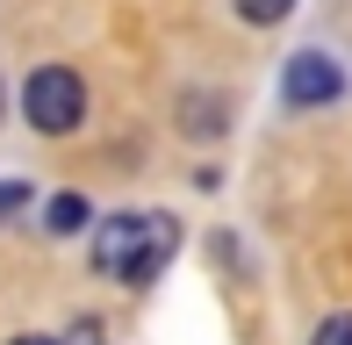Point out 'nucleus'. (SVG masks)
I'll list each match as a JSON object with an SVG mask.
<instances>
[{
	"instance_id": "obj_10",
	"label": "nucleus",
	"mask_w": 352,
	"mask_h": 345,
	"mask_svg": "<svg viewBox=\"0 0 352 345\" xmlns=\"http://www.w3.org/2000/svg\"><path fill=\"white\" fill-rule=\"evenodd\" d=\"M65 345H94V324H79V331H72V338H65Z\"/></svg>"
},
{
	"instance_id": "obj_1",
	"label": "nucleus",
	"mask_w": 352,
	"mask_h": 345,
	"mask_svg": "<svg viewBox=\"0 0 352 345\" xmlns=\"http://www.w3.org/2000/svg\"><path fill=\"white\" fill-rule=\"evenodd\" d=\"M173 245H180V223H173V216H108L101 238H94V266L130 280V288H151V280L166 274Z\"/></svg>"
},
{
	"instance_id": "obj_6",
	"label": "nucleus",
	"mask_w": 352,
	"mask_h": 345,
	"mask_svg": "<svg viewBox=\"0 0 352 345\" xmlns=\"http://www.w3.org/2000/svg\"><path fill=\"white\" fill-rule=\"evenodd\" d=\"M287 8H295V0H237V14H245L252 29H274V22H287Z\"/></svg>"
},
{
	"instance_id": "obj_4",
	"label": "nucleus",
	"mask_w": 352,
	"mask_h": 345,
	"mask_svg": "<svg viewBox=\"0 0 352 345\" xmlns=\"http://www.w3.org/2000/svg\"><path fill=\"white\" fill-rule=\"evenodd\" d=\"M223 122H230V115H223L216 93H187V115H180V130H187V137H216Z\"/></svg>"
},
{
	"instance_id": "obj_8",
	"label": "nucleus",
	"mask_w": 352,
	"mask_h": 345,
	"mask_svg": "<svg viewBox=\"0 0 352 345\" xmlns=\"http://www.w3.org/2000/svg\"><path fill=\"white\" fill-rule=\"evenodd\" d=\"M8 209H22V187H14V180L0 187V216H8Z\"/></svg>"
},
{
	"instance_id": "obj_9",
	"label": "nucleus",
	"mask_w": 352,
	"mask_h": 345,
	"mask_svg": "<svg viewBox=\"0 0 352 345\" xmlns=\"http://www.w3.org/2000/svg\"><path fill=\"white\" fill-rule=\"evenodd\" d=\"M14 345H65V338H43V331H22V338H14Z\"/></svg>"
},
{
	"instance_id": "obj_7",
	"label": "nucleus",
	"mask_w": 352,
	"mask_h": 345,
	"mask_svg": "<svg viewBox=\"0 0 352 345\" xmlns=\"http://www.w3.org/2000/svg\"><path fill=\"white\" fill-rule=\"evenodd\" d=\"M309 345H352V309H338V317H324Z\"/></svg>"
},
{
	"instance_id": "obj_2",
	"label": "nucleus",
	"mask_w": 352,
	"mask_h": 345,
	"mask_svg": "<svg viewBox=\"0 0 352 345\" xmlns=\"http://www.w3.org/2000/svg\"><path fill=\"white\" fill-rule=\"evenodd\" d=\"M22 115L36 122L43 137L79 130V115H87V87H79V72H65V65H36V72H29V87H22Z\"/></svg>"
},
{
	"instance_id": "obj_3",
	"label": "nucleus",
	"mask_w": 352,
	"mask_h": 345,
	"mask_svg": "<svg viewBox=\"0 0 352 345\" xmlns=\"http://www.w3.org/2000/svg\"><path fill=\"white\" fill-rule=\"evenodd\" d=\"M280 93H287V108H324V101L345 93V72H338V58H324V51H295L287 72H280Z\"/></svg>"
},
{
	"instance_id": "obj_5",
	"label": "nucleus",
	"mask_w": 352,
	"mask_h": 345,
	"mask_svg": "<svg viewBox=\"0 0 352 345\" xmlns=\"http://www.w3.org/2000/svg\"><path fill=\"white\" fill-rule=\"evenodd\" d=\"M43 223H51V238H72V230H87V201H79V194H51Z\"/></svg>"
}]
</instances>
